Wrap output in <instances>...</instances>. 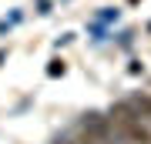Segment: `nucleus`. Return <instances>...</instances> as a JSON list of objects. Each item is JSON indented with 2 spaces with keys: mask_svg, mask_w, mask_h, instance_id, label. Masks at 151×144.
<instances>
[{
  "mask_svg": "<svg viewBox=\"0 0 151 144\" xmlns=\"http://www.w3.org/2000/svg\"><path fill=\"white\" fill-rule=\"evenodd\" d=\"M111 124H114V131L121 134L124 144H151L148 124H145V117H141L131 104H118L114 107L111 111Z\"/></svg>",
  "mask_w": 151,
  "mask_h": 144,
  "instance_id": "nucleus-1",
  "label": "nucleus"
}]
</instances>
